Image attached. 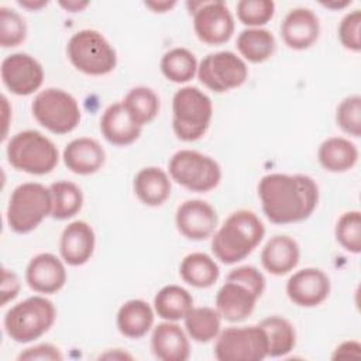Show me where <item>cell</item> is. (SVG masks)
<instances>
[{
	"mask_svg": "<svg viewBox=\"0 0 361 361\" xmlns=\"http://www.w3.org/2000/svg\"><path fill=\"white\" fill-rule=\"evenodd\" d=\"M193 307L192 295L179 285H166L161 288L154 298L155 313L168 322L185 319Z\"/></svg>",
	"mask_w": 361,
	"mask_h": 361,
	"instance_id": "obj_27",
	"label": "cell"
},
{
	"mask_svg": "<svg viewBox=\"0 0 361 361\" xmlns=\"http://www.w3.org/2000/svg\"><path fill=\"white\" fill-rule=\"evenodd\" d=\"M20 361H32V360H48V361H61L62 354L58 347L49 344V343H42L37 344L34 347L25 348L21 351L17 357Z\"/></svg>",
	"mask_w": 361,
	"mask_h": 361,
	"instance_id": "obj_40",
	"label": "cell"
},
{
	"mask_svg": "<svg viewBox=\"0 0 361 361\" xmlns=\"http://www.w3.org/2000/svg\"><path fill=\"white\" fill-rule=\"evenodd\" d=\"M319 34V17L307 7L289 10L281 24L282 39L292 49L300 51L312 47L317 41Z\"/></svg>",
	"mask_w": 361,
	"mask_h": 361,
	"instance_id": "obj_18",
	"label": "cell"
},
{
	"mask_svg": "<svg viewBox=\"0 0 361 361\" xmlns=\"http://www.w3.org/2000/svg\"><path fill=\"white\" fill-rule=\"evenodd\" d=\"M262 212L271 223L289 224L306 220L317 206L319 186L303 173H268L258 183Z\"/></svg>",
	"mask_w": 361,
	"mask_h": 361,
	"instance_id": "obj_1",
	"label": "cell"
},
{
	"mask_svg": "<svg viewBox=\"0 0 361 361\" xmlns=\"http://www.w3.org/2000/svg\"><path fill=\"white\" fill-rule=\"evenodd\" d=\"M320 165L329 172H345L358 161V149L354 142L343 137L324 140L317 151Z\"/></svg>",
	"mask_w": 361,
	"mask_h": 361,
	"instance_id": "obj_26",
	"label": "cell"
},
{
	"mask_svg": "<svg viewBox=\"0 0 361 361\" xmlns=\"http://www.w3.org/2000/svg\"><path fill=\"white\" fill-rule=\"evenodd\" d=\"M275 37L265 28H245L237 37V49L247 61L261 63L269 59L275 51Z\"/></svg>",
	"mask_w": 361,
	"mask_h": 361,
	"instance_id": "obj_29",
	"label": "cell"
},
{
	"mask_svg": "<svg viewBox=\"0 0 361 361\" xmlns=\"http://www.w3.org/2000/svg\"><path fill=\"white\" fill-rule=\"evenodd\" d=\"M27 25L24 18L13 8L0 7V45L13 48L24 42Z\"/></svg>",
	"mask_w": 361,
	"mask_h": 361,
	"instance_id": "obj_36",
	"label": "cell"
},
{
	"mask_svg": "<svg viewBox=\"0 0 361 361\" xmlns=\"http://www.w3.org/2000/svg\"><path fill=\"white\" fill-rule=\"evenodd\" d=\"M51 209L49 188L38 182H25L11 192L6 213L7 223L13 231L25 234L37 228L47 216H51Z\"/></svg>",
	"mask_w": 361,
	"mask_h": 361,
	"instance_id": "obj_7",
	"label": "cell"
},
{
	"mask_svg": "<svg viewBox=\"0 0 361 361\" xmlns=\"http://www.w3.org/2000/svg\"><path fill=\"white\" fill-rule=\"evenodd\" d=\"M216 338L214 357L219 361H261L268 357V338L259 324L227 327Z\"/></svg>",
	"mask_w": 361,
	"mask_h": 361,
	"instance_id": "obj_11",
	"label": "cell"
},
{
	"mask_svg": "<svg viewBox=\"0 0 361 361\" xmlns=\"http://www.w3.org/2000/svg\"><path fill=\"white\" fill-rule=\"evenodd\" d=\"M268 338V355L282 357L289 354L296 344V333L289 320L282 316H268L261 320Z\"/></svg>",
	"mask_w": 361,
	"mask_h": 361,
	"instance_id": "obj_30",
	"label": "cell"
},
{
	"mask_svg": "<svg viewBox=\"0 0 361 361\" xmlns=\"http://www.w3.org/2000/svg\"><path fill=\"white\" fill-rule=\"evenodd\" d=\"M337 126L348 135L358 138L361 135V96L345 97L336 110Z\"/></svg>",
	"mask_w": 361,
	"mask_h": 361,
	"instance_id": "obj_38",
	"label": "cell"
},
{
	"mask_svg": "<svg viewBox=\"0 0 361 361\" xmlns=\"http://www.w3.org/2000/svg\"><path fill=\"white\" fill-rule=\"evenodd\" d=\"M350 4V1H345V3H323V6H326V7H329V8H333V7H338V8H343V7H345V6H348Z\"/></svg>",
	"mask_w": 361,
	"mask_h": 361,
	"instance_id": "obj_47",
	"label": "cell"
},
{
	"mask_svg": "<svg viewBox=\"0 0 361 361\" xmlns=\"http://www.w3.org/2000/svg\"><path fill=\"white\" fill-rule=\"evenodd\" d=\"M183 320L188 334L197 343H207L220 333L221 316L217 309L209 306L192 307Z\"/></svg>",
	"mask_w": 361,
	"mask_h": 361,
	"instance_id": "obj_32",
	"label": "cell"
},
{
	"mask_svg": "<svg viewBox=\"0 0 361 361\" xmlns=\"http://www.w3.org/2000/svg\"><path fill=\"white\" fill-rule=\"evenodd\" d=\"M168 169L176 183L192 192H209L221 179V168L217 161L193 149L175 152L168 162Z\"/></svg>",
	"mask_w": 361,
	"mask_h": 361,
	"instance_id": "obj_9",
	"label": "cell"
},
{
	"mask_svg": "<svg viewBox=\"0 0 361 361\" xmlns=\"http://www.w3.org/2000/svg\"><path fill=\"white\" fill-rule=\"evenodd\" d=\"M237 17L250 28L267 24L275 13V3L271 0H240L235 6Z\"/></svg>",
	"mask_w": 361,
	"mask_h": 361,
	"instance_id": "obj_37",
	"label": "cell"
},
{
	"mask_svg": "<svg viewBox=\"0 0 361 361\" xmlns=\"http://www.w3.org/2000/svg\"><path fill=\"white\" fill-rule=\"evenodd\" d=\"M300 250L289 235L271 237L261 251V264L272 275L281 276L290 272L299 262Z\"/></svg>",
	"mask_w": 361,
	"mask_h": 361,
	"instance_id": "obj_23",
	"label": "cell"
},
{
	"mask_svg": "<svg viewBox=\"0 0 361 361\" xmlns=\"http://www.w3.org/2000/svg\"><path fill=\"white\" fill-rule=\"evenodd\" d=\"M94 244L96 235L92 226L83 220L72 221L63 228L61 234V257L68 265H83L93 255Z\"/></svg>",
	"mask_w": 361,
	"mask_h": 361,
	"instance_id": "obj_19",
	"label": "cell"
},
{
	"mask_svg": "<svg viewBox=\"0 0 361 361\" xmlns=\"http://www.w3.org/2000/svg\"><path fill=\"white\" fill-rule=\"evenodd\" d=\"M25 281L34 292L45 295L55 293L61 290L66 282L63 262L51 252L37 254L27 265Z\"/></svg>",
	"mask_w": 361,
	"mask_h": 361,
	"instance_id": "obj_17",
	"label": "cell"
},
{
	"mask_svg": "<svg viewBox=\"0 0 361 361\" xmlns=\"http://www.w3.org/2000/svg\"><path fill=\"white\" fill-rule=\"evenodd\" d=\"M121 103L131 118L141 127L151 123L159 111V97L151 87L147 86L130 89Z\"/></svg>",
	"mask_w": 361,
	"mask_h": 361,
	"instance_id": "obj_31",
	"label": "cell"
},
{
	"mask_svg": "<svg viewBox=\"0 0 361 361\" xmlns=\"http://www.w3.org/2000/svg\"><path fill=\"white\" fill-rule=\"evenodd\" d=\"M4 86L17 96H28L38 90L44 82V69L31 55L16 52L1 62Z\"/></svg>",
	"mask_w": 361,
	"mask_h": 361,
	"instance_id": "obj_14",
	"label": "cell"
},
{
	"mask_svg": "<svg viewBox=\"0 0 361 361\" xmlns=\"http://www.w3.org/2000/svg\"><path fill=\"white\" fill-rule=\"evenodd\" d=\"M71 63L90 76L110 73L117 65V54L106 37L96 30H80L75 32L66 47Z\"/></svg>",
	"mask_w": 361,
	"mask_h": 361,
	"instance_id": "obj_8",
	"label": "cell"
},
{
	"mask_svg": "<svg viewBox=\"0 0 361 361\" xmlns=\"http://www.w3.org/2000/svg\"><path fill=\"white\" fill-rule=\"evenodd\" d=\"M134 193L147 206H161L171 195L168 173L158 166H145L134 176Z\"/></svg>",
	"mask_w": 361,
	"mask_h": 361,
	"instance_id": "obj_24",
	"label": "cell"
},
{
	"mask_svg": "<svg viewBox=\"0 0 361 361\" xmlns=\"http://www.w3.org/2000/svg\"><path fill=\"white\" fill-rule=\"evenodd\" d=\"M56 310L45 296H30L10 307L4 316V330L16 343H30L44 336L54 324Z\"/></svg>",
	"mask_w": 361,
	"mask_h": 361,
	"instance_id": "obj_6",
	"label": "cell"
},
{
	"mask_svg": "<svg viewBox=\"0 0 361 361\" xmlns=\"http://www.w3.org/2000/svg\"><path fill=\"white\" fill-rule=\"evenodd\" d=\"M361 11L358 8L347 13L338 25V39L341 45L350 51L361 49Z\"/></svg>",
	"mask_w": 361,
	"mask_h": 361,
	"instance_id": "obj_39",
	"label": "cell"
},
{
	"mask_svg": "<svg viewBox=\"0 0 361 361\" xmlns=\"http://www.w3.org/2000/svg\"><path fill=\"white\" fill-rule=\"evenodd\" d=\"M265 289V278L251 265L231 269L226 282L217 290L216 309L228 322H243L254 310Z\"/></svg>",
	"mask_w": 361,
	"mask_h": 361,
	"instance_id": "obj_3",
	"label": "cell"
},
{
	"mask_svg": "<svg viewBox=\"0 0 361 361\" xmlns=\"http://www.w3.org/2000/svg\"><path fill=\"white\" fill-rule=\"evenodd\" d=\"M154 324V310L142 299L124 302L117 312V329L128 338L145 336Z\"/></svg>",
	"mask_w": 361,
	"mask_h": 361,
	"instance_id": "obj_25",
	"label": "cell"
},
{
	"mask_svg": "<svg viewBox=\"0 0 361 361\" xmlns=\"http://www.w3.org/2000/svg\"><path fill=\"white\" fill-rule=\"evenodd\" d=\"M334 233L345 251L358 254L361 251V213L358 210L343 213L337 220Z\"/></svg>",
	"mask_w": 361,
	"mask_h": 361,
	"instance_id": "obj_35",
	"label": "cell"
},
{
	"mask_svg": "<svg viewBox=\"0 0 361 361\" xmlns=\"http://www.w3.org/2000/svg\"><path fill=\"white\" fill-rule=\"evenodd\" d=\"M48 1L45 0H20L18 4L24 8H28V10H39L41 7L47 6Z\"/></svg>",
	"mask_w": 361,
	"mask_h": 361,
	"instance_id": "obj_45",
	"label": "cell"
},
{
	"mask_svg": "<svg viewBox=\"0 0 361 361\" xmlns=\"http://www.w3.org/2000/svg\"><path fill=\"white\" fill-rule=\"evenodd\" d=\"M154 355L162 361H186L190 355V345L185 331L172 322H164L154 327L151 336Z\"/></svg>",
	"mask_w": 361,
	"mask_h": 361,
	"instance_id": "obj_21",
	"label": "cell"
},
{
	"mask_svg": "<svg viewBox=\"0 0 361 361\" xmlns=\"http://www.w3.org/2000/svg\"><path fill=\"white\" fill-rule=\"evenodd\" d=\"M179 274L190 286L209 288L219 279L220 269L210 255L204 252H192L182 259Z\"/></svg>",
	"mask_w": 361,
	"mask_h": 361,
	"instance_id": "obj_28",
	"label": "cell"
},
{
	"mask_svg": "<svg viewBox=\"0 0 361 361\" xmlns=\"http://www.w3.org/2000/svg\"><path fill=\"white\" fill-rule=\"evenodd\" d=\"M118 348H116L114 350V353H107V354H103L102 355V358H120V360H123V358H131V355H128V354H126V353H120L118 354Z\"/></svg>",
	"mask_w": 361,
	"mask_h": 361,
	"instance_id": "obj_46",
	"label": "cell"
},
{
	"mask_svg": "<svg viewBox=\"0 0 361 361\" xmlns=\"http://www.w3.org/2000/svg\"><path fill=\"white\" fill-rule=\"evenodd\" d=\"M8 164L31 175L49 173L59 161L56 145L37 130H24L14 134L7 142Z\"/></svg>",
	"mask_w": 361,
	"mask_h": 361,
	"instance_id": "obj_5",
	"label": "cell"
},
{
	"mask_svg": "<svg viewBox=\"0 0 361 361\" xmlns=\"http://www.w3.org/2000/svg\"><path fill=\"white\" fill-rule=\"evenodd\" d=\"M175 223L183 237L200 241L213 234L217 226V213L210 203L200 199H190L176 209Z\"/></svg>",
	"mask_w": 361,
	"mask_h": 361,
	"instance_id": "obj_15",
	"label": "cell"
},
{
	"mask_svg": "<svg viewBox=\"0 0 361 361\" xmlns=\"http://www.w3.org/2000/svg\"><path fill=\"white\" fill-rule=\"evenodd\" d=\"M161 72L173 83H186L197 73L196 56L186 48H172L161 59Z\"/></svg>",
	"mask_w": 361,
	"mask_h": 361,
	"instance_id": "obj_34",
	"label": "cell"
},
{
	"mask_svg": "<svg viewBox=\"0 0 361 361\" xmlns=\"http://www.w3.org/2000/svg\"><path fill=\"white\" fill-rule=\"evenodd\" d=\"M52 209L51 216L56 220L73 217L83 204V193L80 188L69 180H58L49 186Z\"/></svg>",
	"mask_w": 361,
	"mask_h": 361,
	"instance_id": "obj_33",
	"label": "cell"
},
{
	"mask_svg": "<svg viewBox=\"0 0 361 361\" xmlns=\"http://www.w3.org/2000/svg\"><path fill=\"white\" fill-rule=\"evenodd\" d=\"M62 158L71 172L92 175L103 166L106 152L94 138L79 137L66 144Z\"/></svg>",
	"mask_w": 361,
	"mask_h": 361,
	"instance_id": "obj_20",
	"label": "cell"
},
{
	"mask_svg": "<svg viewBox=\"0 0 361 361\" xmlns=\"http://www.w3.org/2000/svg\"><path fill=\"white\" fill-rule=\"evenodd\" d=\"M213 116L210 97L195 86L180 87L172 99V128L186 142L196 141L207 131Z\"/></svg>",
	"mask_w": 361,
	"mask_h": 361,
	"instance_id": "obj_4",
	"label": "cell"
},
{
	"mask_svg": "<svg viewBox=\"0 0 361 361\" xmlns=\"http://www.w3.org/2000/svg\"><path fill=\"white\" fill-rule=\"evenodd\" d=\"M59 6L63 7L68 11L76 13V11H82L89 6V1H78V0H68V1H59Z\"/></svg>",
	"mask_w": 361,
	"mask_h": 361,
	"instance_id": "obj_44",
	"label": "cell"
},
{
	"mask_svg": "<svg viewBox=\"0 0 361 361\" xmlns=\"http://www.w3.org/2000/svg\"><path fill=\"white\" fill-rule=\"evenodd\" d=\"M145 7L151 8L154 13H165V11H169L175 4L176 1H168V0H164V1H145L144 3Z\"/></svg>",
	"mask_w": 361,
	"mask_h": 361,
	"instance_id": "obj_43",
	"label": "cell"
},
{
	"mask_svg": "<svg viewBox=\"0 0 361 361\" xmlns=\"http://www.w3.org/2000/svg\"><path fill=\"white\" fill-rule=\"evenodd\" d=\"M20 292V279L18 276L10 271L3 268L1 271V306L7 302L13 300Z\"/></svg>",
	"mask_w": 361,
	"mask_h": 361,
	"instance_id": "obj_41",
	"label": "cell"
},
{
	"mask_svg": "<svg viewBox=\"0 0 361 361\" xmlns=\"http://www.w3.org/2000/svg\"><path fill=\"white\" fill-rule=\"evenodd\" d=\"M330 279L319 268L296 271L286 282V295L298 306L313 307L327 299Z\"/></svg>",
	"mask_w": 361,
	"mask_h": 361,
	"instance_id": "obj_16",
	"label": "cell"
},
{
	"mask_svg": "<svg viewBox=\"0 0 361 361\" xmlns=\"http://www.w3.org/2000/svg\"><path fill=\"white\" fill-rule=\"evenodd\" d=\"M188 7L193 14V30L202 42L221 45L231 38L234 18L224 1H189Z\"/></svg>",
	"mask_w": 361,
	"mask_h": 361,
	"instance_id": "obj_13",
	"label": "cell"
},
{
	"mask_svg": "<svg viewBox=\"0 0 361 361\" xmlns=\"http://www.w3.org/2000/svg\"><path fill=\"white\" fill-rule=\"evenodd\" d=\"M361 355V345L358 341L350 340V341H344L341 343L333 354V358H348V357H360Z\"/></svg>",
	"mask_w": 361,
	"mask_h": 361,
	"instance_id": "obj_42",
	"label": "cell"
},
{
	"mask_svg": "<svg viewBox=\"0 0 361 361\" xmlns=\"http://www.w3.org/2000/svg\"><path fill=\"white\" fill-rule=\"evenodd\" d=\"M248 76L245 62L231 51H219L206 55L197 65L199 80L216 93L240 87Z\"/></svg>",
	"mask_w": 361,
	"mask_h": 361,
	"instance_id": "obj_12",
	"label": "cell"
},
{
	"mask_svg": "<svg viewBox=\"0 0 361 361\" xmlns=\"http://www.w3.org/2000/svg\"><path fill=\"white\" fill-rule=\"evenodd\" d=\"M265 227L261 219L251 210L231 213L212 238V251L223 264H235L261 243Z\"/></svg>",
	"mask_w": 361,
	"mask_h": 361,
	"instance_id": "obj_2",
	"label": "cell"
},
{
	"mask_svg": "<svg viewBox=\"0 0 361 361\" xmlns=\"http://www.w3.org/2000/svg\"><path fill=\"white\" fill-rule=\"evenodd\" d=\"M35 120L54 134H68L80 121V109L76 99L56 87L41 90L31 106Z\"/></svg>",
	"mask_w": 361,
	"mask_h": 361,
	"instance_id": "obj_10",
	"label": "cell"
},
{
	"mask_svg": "<svg viewBox=\"0 0 361 361\" xmlns=\"http://www.w3.org/2000/svg\"><path fill=\"white\" fill-rule=\"evenodd\" d=\"M138 126L124 109L123 103L110 104L102 114L100 131L103 137L113 145L124 147L133 144L141 134Z\"/></svg>",
	"mask_w": 361,
	"mask_h": 361,
	"instance_id": "obj_22",
	"label": "cell"
}]
</instances>
